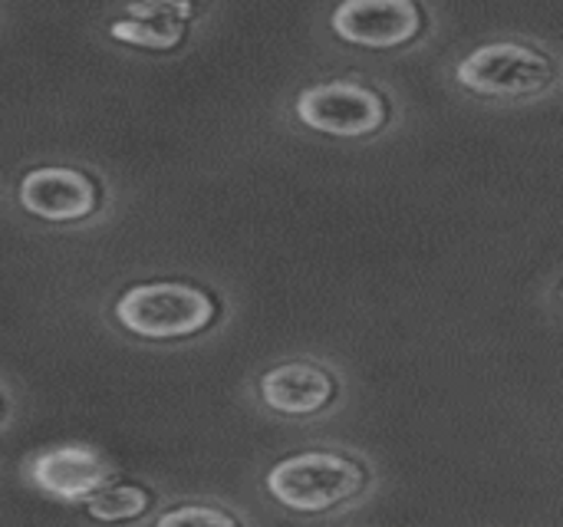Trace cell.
Returning <instances> with one entry per match:
<instances>
[{"instance_id":"7a4b0ae2","label":"cell","mask_w":563,"mask_h":527,"mask_svg":"<svg viewBox=\"0 0 563 527\" xmlns=\"http://www.w3.org/2000/svg\"><path fill=\"white\" fill-rule=\"evenodd\" d=\"M264 485L287 512L323 515L353 502L366 485V472L340 452H300L280 459Z\"/></svg>"},{"instance_id":"8992f818","label":"cell","mask_w":563,"mask_h":527,"mask_svg":"<svg viewBox=\"0 0 563 527\" xmlns=\"http://www.w3.org/2000/svg\"><path fill=\"white\" fill-rule=\"evenodd\" d=\"M112 475V462L92 446H53L26 462L30 485L56 502H86Z\"/></svg>"},{"instance_id":"30bf717a","label":"cell","mask_w":563,"mask_h":527,"mask_svg":"<svg viewBox=\"0 0 563 527\" xmlns=\"http://www.w3.org/2000/svg\"><path fill=\"white\" fill-rule=\"evenodd\" d=\"M155 525H238V518L228 515V512H221V508H178V512H165Z\"/></svg>"},{"instance_id":"52a82bcc","label":"cell","mask_w":563,"mask_h":527,"mask_svg":"<svg viewBox=\"0 0 563 527\" xmlns=\"http://www.w3.org/2000/svg\"><path fill=\"white\" fill-rule=\"evenodd\" d=\"M16 201L26 215L53 224H73L96 211V185L89 175L66 165H43L20 178Z\"/></svg>"},{"instance_id":"3957f363","label":"cell","mask_w":563,"mask_h":527,"mask_svg":"<svg viewBox=\"0 0 563 527\" xmlns=\"http://www.w3.org/2000/svg\"><path fill=\"white\" fill-rule=\"evenodd\" d=\"M455 79L478 96L518 99L544 92L554 83V63L534 46L501 40L472 50L455 66Z\"/></svg>"},{"instance_id":"8fae6325","label":"cell","mask_w":563,"mask_h":527,"mask_svg":"<svg viewBox=\"0 0 563 527\" xmlns=\"http://www.w3.org/2000/svg\"><path fill=\"white\" fill-rule=\"evenodd\" d=\"M0 419H3V403H0Z\"/></svg>"},{"instance_id":"5b68a950","label":"cell","mask_w":563,"mask_h":527,"mask_svg":"<svg viewBox=\"0 0 563 527\" xmlns=\"http://www.w3.org/2000/svg\"><path fill=\"white\" fill-rule=\"evenodd\" d=\"M330 26L343 43L396 50L422 33V10L416 0H340Z\"/></svg>"},{"instance_id":"9c48e42d","label":"cell","mask_w":563,"mask_h":527,"mask_svg":"<svg viewBox=\"0 0 563 527\" xmlns=\"http://www.w3.org/2000/svg\"><path fill=\"white\" fill-rule=\"evenodd\" d=\"M148 505H152L148 492L135 485H102L99 492L86 498V508L96 521H132L145 515Z\"/></svg>"},{"instance_id":"6da1fadb","label":"cell","mask_w":563,"mask_h":527,"mask_svg":"<svg viewBox=\"0 0 563 527\" xmlns=\"http://www.w3.org/2000/svg\"><path fill=\"white\" fill-rule=\"evenodd\" d=\"M214 317V297L185 281L135 284L115 300V323L142 340H185L208 330Z\"/></svg>"},{"instance_id":"277c9868","label":"cell","mask_w":563,"mask_h":527,"mask_svg":"<svg viewBox=\"0 0 563 527\" xmlns=\"http://www.w3.org/2000/svg\"><path fill=\"white\" fill-rule=\"evenodd\" d=\"M297 119L336 139H366L383 129L386 122V99L363 83L336 79L307 86L294 102Z\"/></svg>"},{"instance_id":"ba28073f","label":"cell","mask_w":563,"mask_h":527,"mask_svg":"<svg viewBox=\"0 0 563 527\" xmlns=\"http://www.w3.org/2000/svg\"><path fill=\"white\" fill-rule=\"evenodd\" d=\"M336 396L333 376L317 363H280L261 376V403L287 419L320 416Z\"/></svg>"}]
</instances>
